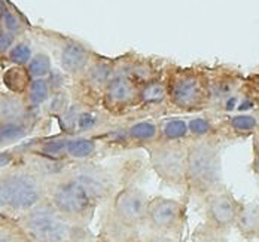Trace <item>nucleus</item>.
<instances>
[{
  "label": "nucleus",
  "instance_id": "30",
  "mask_svg": "<svg viewBox=\"0 0 259 242\" xmlns=\"http://www.w3.org/2000/svg\"><path fill=\"white\" fill-rule=\"evenodd\" d=\"M27 72L31 79H39V78H48L54 69L52 56L45 51H34L31 59L26 66Z\"/></svg>",
  "mask_w": 259,
  "mask_h": 242
},
{
  "label": "nucleus",
  "instance_id": "3",
  "mask_svg": "<svg viewBox=\"0 0 259 242\" xmlns=\"http://www.w3.org/2000/svg\"><path fill=\"white\" fill-rule=\"evenodd\" d=\"M33 242H85L87 229L60 214L48 199L17 217Z\"/></svg>",
  "mask_w": 259,
  "mask_h": 242
},
{
  "label": "nucleus",
  "instance_id": "18",
  "mask_svg": "<svg viewBox=\"0 0 259 242\" xmlns=\"http://www.w3.org/2000/svg\"><path fill=\"white\" fill-rule=\"evenodd\" d=\"M70 174L87 189V192L90 193V196L96 204L100 202L106 196H109L110 190L113 189L110 174L104 171L102 166L80 163L70 171Z\"/></svg>",
  "mask_w": 259,
  "mask_h": 242
},
{
  "label": "nucleus",
  "instance_id": "22",
  "mask_svg": "<svg viewBox=\"0 0 259 242\" xmlns=\"http://www.w3.org/2000/svg\"><path fill=\"white\" fill-rule=\"evenodd\" d=\"M51 94L52 86L50 79L48 78H39V79L30 81V85L27 88L26 94L23 95V98H24L27 107L30 108L33 113L40 116V110L48 103Z\"/></svg>",
  "mask_w": 259,
  "mask_h": 242
},
{
  "label": "nucleus",
  "instance_id": "24",
  "mask_svg": "<svg viewBox=\"0 0 259 242\" xmlns=\"http://www.w3.org/2000/svg\"><path fill=\"white\" fill-rule=\"evenodd\" d=\"M30 75L27 72L26 67L20 66H6L2 69L0 73V83L8 92H12L15 95H24L30 85Z\"/></svg>",
  "mask_w": 259,
  "mask_h": 242
},
{
  "label": "nucleus",
  "instance_id": "29",
  "mask_svg": "<svg viewBox=\"0 0 259 242\" xmlns=\"http://www.w3.org/2000/svg\"><path fill=\"white\" fill-rule=\"evenodd\" d=\"M0 242H33L18 220L9 215L0 214Z\"/></svg>",
  "mask_w": 259,
  "mask_h": 242
},
{
  "label": "nucleus",
  "instance_id": "16",
  "mask_svg": "<svg viewBox=\"0 0 259 242\" xmlns=\"http://www.w3.org/2000/svg\"><path fill=\"white\" fill-rule=\"evenodd\" d=\"M136 117H164L167 114V86L165 78L161 76L155 81L139 86Z\"/></svg>",
  "mask_w": 259,
  "mask_h": 242
},
{
  "label": "nucleus",
  "instance_id": "17",
  "mask_svg": "<svg viewBox=\"0 0 259 242\" xmlns=\"http://www.w3.org/2000/svg\"><path fill=\"white\" fill-rule=\"evenodd\" d=\"M221 138H249L259 135V114L256 111H234L216 116Z\"/></svg>",
  "mask_w": 259,
  "mask_h": 242
},
{
  "label": "nucleus",
  "instance_id": "33",
  "mask_svg": "<svg viewBox=\"0 0 259 242\" xmlns=\"http://www.w3.org/2000/svg\"><path fill=\"white\" fill-rule=\"evenodd\" d=\"M146 242H176L173 238L170 236H165V235H155V236H151Z\"/></svg>",
  "mask_w": 259,
  "mask_h": 242
},
{
  "label": "nucleus",
  "instance_id": "27",
  "mask_svg": "<svg viewBox=\"0 0 259 242\" xmlns=\"http://www.w3.org/2000/svg\"><path fill=\"white\" fill-rule=\"evenodd\" d=\"M0 26L6 31H9L12 36H15L17 39L27 36L28 30L31 28L28 20L12 3H9V6L5 9V12L0 15Z\"/></svg>",
  "mask_w": 259,
  "mask_h": 242
},
{
  "label": "nucleus",
  "instance_id": "32",
  "mask_svg": "<svg viewBox=\"0 0 259 242\" xmlns=\"http://www.w3.org/2000/svg\"><path fill=\"white\" fill-rule=\"evenodd\" d=\"M253 162H252V169L258 175L259 178V135L253 137Z\"/></svg>",
  "mask_w": 259,
  "mask_h": 242
},
{
  "label": "nucleus",
  "instance_id": "13",
  "mask_svg": "<svg viewBox=\"0 0 259 242\" xmlns=\"http://www.w3.org/2000/svg\"><path fill=\"white\" fill-rule=\"evenodd\" d=\"M113 59H115V72L127 76L137 86L164 76L167 67V64L161 59L142 56L133 52L116 56Z\"/></svg>",
  "mask_w": 259,
  "mask_h": 242
},
{
  "label": "nucleus",
  "instance_id": "28",
  "mask_svg": "<svg viewBox=\"0 0 259 242\" xmlns=\"http://www.w3.org/2000/svg\"><path fill=\"white\" fill-rule=\"evenodd\" d=\"M33 54H34L33 43L30 39H27V36H24V37H20L15 40V43L11 46V49L3 56L2 63H5L6 66L26 67L28 61L31 59Z\"/></svg>",
  "mask_w": 259,
  "mask_h": 242
},
{
  "label": "nucleus",
  "instance_id": "20",
  "mask_svg": "<svg viewBox=\"0 0 259 242\" xmlns=\"http://www.w3.org/2000/svg\"><path fill=\"white\" fill-rule=\"evenodd\" d=\"M158 143L189 141L188 120L181 116H164L158 120Z\"/></svg>",
  "mask_w": 259,
  "mask_h": 242
},
{
  "label": "nucleus",
  "instance_id": "34",
  "mask_svg": "<svg viewBox=\"0 0 259 242\" xmlns=\"http://www.w3.org/2000/svg\"><path fill=\"white\" fill-rule=\"evenodd\" d=\"M0 73H2V63H0ZM2 85V83H0Z\"/></svg>",
  "mask_w": 259,
  "mask_h": 242
},
{
  "label": "nucleus",
  "instance_id": "8",
  "mask_svg": "<svg viewBox=\"0 0 259 242\" xmlns=\"http://www.w3.org/2000/svg\"><path fill=\"white\" fill-rule=\"evenodd\" d=\"M155 174L170 186L186 185V152L188 141L152 143L146 147Z\"/></svg>",
  "mask_w": 259,
  "mask_h": 242
},
{
  "label": "nucleus",
  "instance_id": "21",
  "mask_svg": "<svg viewBox=\"0 0 259 242\" xmlns=\"http://www.w3.org/2000/svg\"><path fill=\"white\" fill-rule=\"evenodd\" d=\"M189 140H206V138H219L218 119L208 113L191 114L188 119Z\"/></svg>",
  "mask_w": 259,
  "mask_h": 242
},
{
  "label": "nucleus",
  "instance_id": "12",
  "mask_svg": "<svg viewBox=\"0 0 259 242\" xmlns=\"http://www.w3.org/2000/svg\"><path fill=\"white\" fill-rule=\"evenodd\" d=\"M146 195L137 188H125L115 195L112 215L118 226L125 230L137 229L146 221Z\"/></svg>",
  "mask_w": 259,
  "mask_h": 242
},
{
  "label": "nucleus",
  "instance_id": "19",
  "mask_svg": "<svg viewBox=\"0 0 259 242\" xmlns=\"http://www.w3.org/2000/svg\"><path fill=\"white\" fill-rule=\"evenodd\" d=\"M42 117L27 107L24 98L8 91H0V122H31Z\"/></svg>",
  "mask_w": 259,
  "mask_h": 242
},
{
  "label": "nucleus",
  "instance_id": "10",
  "mask_svg": "<svg viewBox=\"0 0 259 242\" xmlns=\"http://www.w3.org/2000/svg\"><path fill=\"white\" fill-rule=\"evenodd\" d=\"M45 36L52 46L57 67L70 82L78 81L96 52L87 43L70 36H63L55 31H45Z\"/></svg>",
  "mask_w": 259,
  "mask_h": 242
},
{
  "label": "nucleus",
  "instance_id": "11",
  "mask_svg": "<svg viewBox=\"0 0 259 242\" xmlns=\"http://www.w3.org/2000/svg\"><path fill=\"white\" fill-rule=\"evenodd\" d=\"M139 86L127 76L115 72L102 94L100 108L116 120H133L136 117Z\"/></svg>",
  "mask_w": 259,
  "mask_h": 242
},
{
  "label": "nucleus",
  "instance_id": "9",
  "mask_svg": "<svg viewBox=\"0 0 259 242\" xmlns=\"http://www.w3.org/2000/svg\"><path fill=\"white\" fill-rule=\"evenodd\" d=\"M60 131L67 135H97L116 127L121 120L110 117L100 107H90L73 103L57 119Z\"/></svg>",
  "mask_w": 259,
  "mask_h": 242
},
{
  "label": "nucleus",
  "instance_id": "7",
  "mask_svg": "<svg viewBox=\"0 0 259 242\" xmlns=\"http://www.w3.org/2000/svg\"><path fill=\"white\" fill-rule=\"evenodd\" d=\"M210 88L208 114L222 116L237 111L244 75L230 67H206Z\"/></svg>",
  "mask_w": 259,
  "mask_h": 242
},
{
  "label": "nucleus",
  "instance_id": "31",
  "mask_svg": "<svg viewBox=\"0 0 259 242\" xmlns=\"http://www.w3.org/2000/svg\"><path fill=\"white\" fill-rule=\"evenodd\" d=\"M15 40H17L15 36H12L9 31H6L0 26V63H2L3 56L6 55V52L11 49V46L15 43Z\"/></svg>",
  "mask_w": 259,
  "mask_h": 242
},
{
  "label": "nucleus",
  "instance_id": "26",
  "mask_svg": "<svg viewBox=\"0 0 259 242\" xmlns=\"http://www.w3.org/2000/svg\"><path fill=\"white\" fill-rule=\"evenodd\" d=\"M70 104H72L70 86L52 89L48 103L40 110V116L42 119H57L60 114H63L67 110Z\"/></svg>",
  "mask_w": 259,
  "mask_h": 242
},
{
  "label": "nucleus",
  "instance_id": "25",
  "mask_svg": "<svg viewBox=\"0 0 259 242\" xmlns=\"http://www.w3.org/2000/svg\"><path fill=\"white\" fill-rule=\"evenodd\" d=\"M237 111H259V69L244 76Z\"/></svg>",
  "mask_w": 259,
  "mask_h": 242
},
{
  "label": "nucleus",
  "instance_id": "5",
  "mask_svg": "<svg viewBox=\"0 0 259 242\" xmlns=\"http://www.w3.org/2000/svg\"><path fill=\"white\" fill-rule=\"evenodd\" d=\"M47 199L60 214L82 226L91 218L96 207L87 189L70 172L47 180Z\"/></svg>",
  "mask_w": 259,
  "mask_h": 242
},
{
  "label": "nucleus",
  "instance_id": "15",
  "mask_svg": "<svg viewBox=\"0 0 259 242\" xmlns=\"http://www.w3.org/2000/svg\"><path fill=\"white\" fill-rule=\"evenodd\" d=\"M146 221L159 233H170L178 230L183 223V205L179 201L155 196L148 199Z\"/></svg>",
  "mask_w": 259,
  "mask_h": 242
},
{
  "label": "nucleus",
  "instance_id": "2",
  "mask_svg": "<svg viewBox=\"0 0 259 242\" xmlns=\"http://www.w3.org/2000/svg\"><path fill=\"white\" fill-rule=\"evenodd\" d=\"M47 199L44 174L30 166H11L0 172V214L18 217Z\"/></svg>",
  "mask_w": 259,
  "mask_h": 242
},
{
  "label": "nucleus",
  "instance_id": "6",
  "mask_svg": "<svg viewBox=\"0 0 259 242\" xmlns=\"http://www.w3.org/2000/svg\"><path fill=\"white\" fill-rule=\"evenodd\" d=\"M113 73L115 59L96 52L80 78L70 83L72 101L90 107H100L102 94Z\"/></svg>",
  "mask_w": 259,
  "mask_h": 242
},
{
  "label": "nucleus",
  "instance_id": "1",
  "mask_svg": "<svg viewBox=\"0 0 259 242\" xmlns=\"http://www.w3.org/2000/svg\"><path fill=\"white\" fill-rule=\"evenodd\" d=\"M167 114H198L210 108V88L206 67L167 64Z\"/></svg>",
  "mask_w": 259,
  "mask_h": 242
},
{
  "label": "nucleus",
  "instance_id": "14",
  "mask_svg": "<svg viewBox=\"0 0 259 242\" xmlns=\"http://www.w3.org/2000/svg\"><path fill=\"white\" fill-rule=\"evenodd\" d=\"M241 204L230 190L218 189L206 196V217L208 226L214 230H227L235 226Z\"/></svg>",
  "mask_w": 259,
  "mask_h": 242
},
{
  "label": "nucleus",
  "instance_id": "23",
  "mask_svg": "<svg viewBox=\"0 0 259 242\" xmlns=\"http://www.w3.org/2000/svg\"><path fill=\"white\" fill-rule=\"evenodd\" d=\"M235 227L240 235L246 239L259 238V205L258 204H241L235 220Z\"/></svg>",
  "mask_w": 259,
  "mask_h": 242
},
{
  "label": "nucleus",
  "instance_id": "4",
  "mask_svg": "<svg viewBox=\"0 0 259 242\" xmlns=\"http://www.w3.org/2000/svg\"><path fill=\"white\" fill-rule=\"evenodd\" d=\"M194 193L207 196L222 188L221 140H189L186 152V185Z\"/></svg>",
  "mask_w": 259,
  "mask_h": 242
}]
</instances>
